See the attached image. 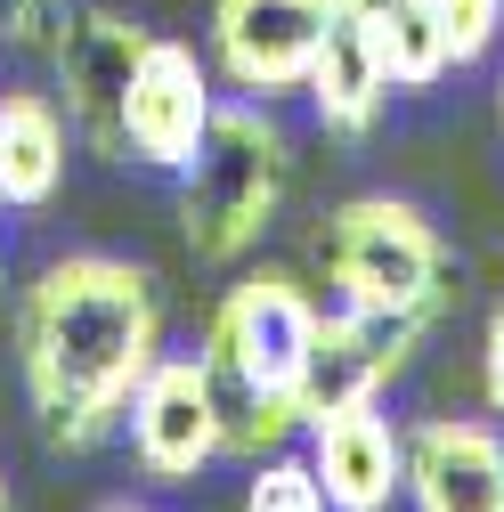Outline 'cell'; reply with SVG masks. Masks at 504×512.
Segmentation results:
<instances>
[{
  "instance_id": "obj_19",
  "label": "cell",
  "mask_w": 504,
  "mask_h": 512,
  "mask_svg": "<svg viewBox=\"0 0 504 512\" xmlns=\"http://www.w3.org/2000/svg\"><path fill=\"white\" fill-rule=\"evenodd\" d=\"M0 512H9V472H0Z\"/></svg>"
},
{
  "instance_id": "obj_6",
  "label": "cell",
  "mask_w": 504,
  "mask_h": 512,
  "mask_svg": "<svg viewBox=\"0 0 504 512\" xmlns=\"http://www.w3.org/2000/svg\"><path fill=\"white\" fill-rule=\"evenodd\" d=\"M334 0H212V74L236 98H293L309 90Z\"/></svg>"
},
{
  "instance_id": "obj_9",
  "label": "cell",
  "mask_w": 504,
  "mask_h": 512,
  "mask_svg": "<svg viewBox=\"0 0 504 512\" xmlns=\"http://www.w3.org/2000/svg\"><path fill=\"white\" fill-rule=\"evenodd\" d=\"M212 57H196L187 41H147L139 57V82H131V106H122V163H147V171H187L212 131Z\"/></svg>"
},
{
  "instance_id": "obj_8",
  "label": "cell",
  "mask_w": 504,
  "mask_h": 512,
  "mask_svg": "<svg viewBox=\"0 0 504 512\" xmlns=\"http://www.w3.org/2000/svg\"><path fill=\"white\" fill-rule=\"evenodd\" d=\"M439 317H383V309H318V334H309V366H301V423H318L334 407L383 399L407 374V358L423 350V334Z\"/></svg>"
},
{
  "instance_id": "obj_2",
  "label": "cell",
  "mask_w": 504,
  "mask_h": 512,
  "mask_svg": "<svg viewBox=\"0 0 504 512\" xmlns=\"http://www.w3.org/2000/svg\"><path fill=\"white\" fill-rule=\"evenodd\" d=\"M318 293L285 269H252L236 277L212 317H204V374L220 399V431L228 456L261 464L285 439H301V366H309V334H318Z\"/></svg>"
},
{
  "instance_id": "obj_15",
  "label": "cell",
  "mask_w": 504,
  "mask_h": 512,
  "mask_svg": "<svg viewBox=\"0 0 504 512\" xmlns=\"http://www.w3.org/2000/svg\"><path fill=\"white\" fill-rule=\"evenodd\" d=\"M244 512H334L318 472H309V456H293V447H277V456L252 464L244 480Z\"/></svg>"
},
{
  "instance_id": "obj_14",
  "label": "cell",
  "mask_w": 504,
  "mask_h": 512,
  "mask_svg": "<svg viewBox=\"0 0 504 512\" xmlns=\"http://www.w3.org/2000/svg\"><path fill=\"white\" fill-rule=\"evenodd\" d=\"M334 9L366 33V49H374V66H383L391 98H399V90H431V82L456 74V66H448V41H439V25H431L423 0H334Z\"/></svg>"
},
{
  "instance_id": "obj_11",
  "label": "cell",
  "mask_w": 504,
  "mask_h": 512,
  "mask_svg": "<svg viewBox=\"0 0 504 512\" xmlns=\"http://www.w3.org/2000/svg\"><path fill=\"white\" fill-rule=\"evenodd\" d=\"M415 512H504V431L480 415H431L407 431Z\"/></svg>"
},
{
  "instance_id": "obj_4",
  "label": "cell",
  "mask_w": 504,
  "mask_h": 512,
  "mask_svg": "<svg viewBox=\"0 0 504 512\" xmlns=\"http://www.w3.org/2000/svg\"><path fill=\"white\" fill-rule=\"evenodd\" d=\"M318 269L342 309H383V317H439L456 293V261L439 228L407 196H350L318 228Z\"/></svg>"
},
{
  "instance_id": "obj_7",
  "label": "cell",
  "mask_w": 504,
  "mask_h": 512,
  "mask_svg": "<svg viewBox=\"0 0 504 512\" xmlns=\"http://www.w3.org/2000/svg\"><path fill=\"white\" fill-rule=\"evenodd\" d=\"M122 431H131V464L163 488L196 480L204 464L228 456V431H220V399H212V374L196 350H163L147 366V382L122 407Z\"/></svg>"
},
{
  "instance_id": "obj_18",
  "label": "cell",
  "mask_w": 504,
  "mask_h": 512,
  "mask_svg": "<svg viewBox=\"0 0 504 512\" xmlns=\"http://www.w3.org/2000/svg\"><path fill=\"white\" fill-rule=\"evenodd\" d=\"M480 391H488V415H504V301L488 309V342H480Z\"/></svg>"
},
{
  "instance_id": "obj_17",
  "label": "cell",
  "mask_w": 504,
  "mask_h": 512,
  "mask_svg": "<svg viewBox=\"0 0 504 512\" xmlns=\"http://www.w3.org/2000/svg\"><path fill=\"white\" fill-rule=\"evenodd\" d=\"M57 25H66V0H0V33L17 49H49Z\"/></svg>"
},
{
  "instance_id": "obj_16",
  "label": "cell",
  "mask_w": 504,
  "mask_h": 512,
  "mask_svg": "<svg viewBox=\"0 0 504 512\" xmlns=\"http://www.w3.org/2000/svg\"><path fill=\"white\" fill-rule=\"evenodd\" d=\"M423 9H431L439 41H448V66L456 74L480 66V57L504 41V0H423Z\"/></svg>"
},
{
  "instance_id": "obj_21",
  "label": "cell",
  "mask_w": 504,
  "mask_h": 512,
  "mask_svg": "<svg viewBox=\"0 0 504 512\" xmlns=\"http://www.w3.org/2000/svg\"><path fill=\"white\" fill-rule=\"evenodd\" d=\"M496 114H504V82H496Z\"/></svg>"
},
{
  "instance_id": "obj_1",
  "label": "cell",
  "mask_w": 504,
  "mask_h": 512,
  "mask_svg": "<svg viewBox=\"0 0 504 512\" xmlns=\"http://www.w3.org/2000/svg\"><path fill=\"white\" fill-rule=\"evenodd\" d=\"M163 358V301L139 261L114 252H66L49 261L17 301V366L25 399L49 447L90 456L106 431H122V407Z\"/></svg>"
},
{
  "instance_id": "obj_5",
  "label": "cell",
  "mask_w": 504,
  "mask_h": 512,
  "mask_svg": "<svg viewBox=\"0 0 504 512\" xmlns=\"http://www.w3.org/2000/svg\"><path fill=\"white\" fill-rule=\"evenodd\" d=\"M147 25L122 17V9H66L49 41V66H57V106H66L74 139L106 163H122V106H131L139 82V57H147Z\"/></svg>"
},
{
  "instance_id": "obj_12",
  "label": "cell",
  "mask_w": 504,
  "mask_h": 512,
  "mask_svg": "<svg viewBox=\"0 0 504 512\" xmlns=\"http://www.w3.org/2000/svg\"><path fill=\"white\" fill-rule=\"evenodd\" d=\"M66 139L74 122L49 90H0V204L49 212L66 187Z\"/></svg>"
},
{
  "instance_id": "obj_22",
  "label": "cell",
  "mask_w": 504,
  "mask_h": 512,
  "mask_svg": "<svg viewBox=\"0 0 504 512\" xmlns=\"http://www.w3.org/2000/svg\"><path fill=\"white\" fill-rule=\"evenodd\" d=\"M496 431H504V423H496Z\"/></svg>"
},
{
  "instance_id": "obj_13",
  "label": "cell",
  "mask_w": 504,
  "mask_h": 512,
  "mask_svg": "<svg viewBox=\"0 0 504 512\" xmlns=\"http://www.w3.org/2000/svg\"><path fill=\"white\" fill-rule=\"evenodd\" d=\"M301 98L318 106V131H326V139H342V147H358L374 122H383V106H391L383 66H374L366 33H358L342 9L326 17V41H318V66H309V90H301Z\"/></svg>"
},
{
  "instance_id": "obj_3",
  "label": "cell",
  "mask_w": 504,
  "mask_h": 512,
  "mask_svg": "<svg viewBox=\"0 0 504 512\" xmlns=\"http://www.w3.org/2000/svg\"><path fill=\"white\" fill-rule=\"evenodd\" d=\"M285 179H293V139H285L277 106H261V98H220L196 163L179 171L187 252H196L204 269L244 261V252L269 236V220H277V204H285Z\"/></svg>"
},
{
  "instance_id": "obj_10",
  "label": "cell",
  "mask_w": 504,
  "mask_h": 512,
  "mask_svg": "<svg viewBox=\"0 0 504 512\" xmlns=\"http://www.w3.org/2000/svg\"><path fill=\"white\" fill-rule=\"evenodd\" d=\"M301 456L334 512H391L407 496V431L383 415V399H358V407L301 423Z\"/></svg>"
},
{
  "instance_id": "obj_20",
  "label": "cell",
  "mask_w": 504,
  "mask_h": 512,
  "mask_svg": "<svg viewBox=\"0 0 504 512\" xmlns=\"http://www.w3.org/2000/svg\"><path fill=\"white\" fill-rule=\"evenodd\" d=\"M106 512H147V504H106Z\"/></svg>"
}]
</instances>
